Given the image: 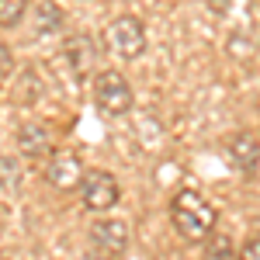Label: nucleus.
Segmentation results:
<instances>
[{
	"mask_svg": "<svg viewBox=\"0 0 260 260\" xmlns=\"http://www.w3.org/2000/svg\"><path fill=\"white\" fill-rule=\"evenodd\" d=\"M28 11V0H0V28H14Z\"/></svg>",
	"mask_w": 260,
	"mask_h": 260,
	"instance_id": "f8f14e48",
	"label": "nucleus"
},
{
	"mask_svg": "<svg viewBox=\"0 0 260 260\" xmlns=\"http://www.w3.org/2000/svg\"><path fill=\"white\" fill-rule=\"evenodd\" d=\"M83 160L70 149H56L45 156V180L56 187V191H77L83 184Z\"/></svg>",
	"mask_w": 260,
	"mask_h": 260,
	"instance_id": "39448f33",
	"label": "nucleus"
},
{
	"mask_svg": "<svg viewBox=\"0 0 260 260\" xmlns=\"http://www.w3.org/2000/svg\"><path fill=\"white\" fill-rule=\"evenodd\" d=\"M59 28H62V11L52 0H39V7H35V31L39 35H56Z\"/></svg>",
	"mask_w": 260,
	"mask_h": 260,
	"instance_id": "9d476101",
	"label": "nucleus"
},
{
	"mask_svg": "<svg viewBox=\"0 0 260 260\" xmlns=\"http://www.w3.org/2000/svg\"><path fill=\"white\" fill-rule=\"evenodd\" d=\"M108 49L118 59H139L146 52V24L136 14H121L108 24Z\"/></svg>",
	"mask_w": 260,
	"mask_h": 260,
	"instance_id": "7ed1b4c3",
	"label": "nucleus"
},
{
	"mask_svg": "<svg viewBox=\"0 0 260 260\" xmlns=\"http://www.w3.org/2000/svg\"><path fill=\"white\" fill-rule=\"evenodd\" d=\"M94 104H98L101 115H111V118H121L132 111V87L128 80L115 73V70H104L94 77Z\"/></svg>",
	"mask_w": 260,
	"mask_h": 260,
	"instance_id": "f03ea898",
	"label": "nucleus"
},
{
	"mask_svg": "<svg viewBox=\"0 0 260 260\" xmlns=\"http://www.w3.org/2000/svg\"><path fill=\"white\" fill-rule=\"evenodd\" d=\"M90 260H111V257H90Z\"/></svg>",
	"mask_w": 260,
	"mask_h": 260,
	"instance_id": "dca6fc26",
	"label": "nucleus"
},
{
	"mask_svg": "<svg viewBox=\"0 0 260 260\" xmlns=\"http://www.w3.org/2000/svg\"><path fill=\"white\" fill-rule=\"evenodd\" d=\"M236 260H260V233L243 243V250L236 253Z\"/></svg>",
	"mask_w": 260,
	"mask_h": 260,
	"instance_id": "ddd939ff",
	"label": "nucleus"
},
{
	"mask_svg": "<svg viewBox=\"0 0 260 260\" xmlns=\"http://www.w3.org/2000/svg\"><path fill=\"white\" fill-rule=\"evenodd\" d=\"M208 7H212V14H219V18H225V14L233 11V0H208Z\"/></svg>",
	"mask_w": 260,
	"mask_h": 260,
	"instance_id": "4468645a",
	"label": "nucleus"
},
{
	"mask_svg": "<svg viewBox=\"0 0 260 260\" xmlns=\"http://www.w3.org/2000/svg\"><path fill=\"white\" fill-rule=\"evenodd\" d=\"M201 260H236L233 240H229V236H212L208 246H205V257H201Z\"/></svg>",
	"mask_w": 260,
	"mask_h": 260,
	"instance_id": "9b49d317",
	"label": "nucleus"
},
{
	"mask_svg": "<svg viewBox=\"0 0 260 260\" xmlns=\"http://www.w3.org/2000/svg\"><path fill=\"white\" fill-rule=\"evenodd\" d=\"M7 73H11V49L0 45V77H7Z\"/></svg>",
	"mask_w": 260,
	"mask_h": 260,
	"instance_id": "2eb2a0df",
	"label": "nucleus"
},
{
	"mask_svg": "<svg viewBox=\"0 0 260 260\" xmlns=\"http://www.w3.org/2000/svg\"><path fill=\"white\" fill-rule=\"evenodd\" d=\"M62 56H66L70 70H73L77 77H87L90 66H94V59H98L94 39H90L87 31H73V35H66V42H62Z\"/></svg>",
	"mask_w": 260,
	"mask_h": 260,
	"instance_id": "0eeeda50",
	"label": "nucleus"
},
{
	"mask_svg": "<svg viewBox=\"0 0 260 260\" xmlns=\"http://www.w3.org/2000/svg\"><path fill=\"white\" fill-rule=\"evenodd\" d=\"M18 149L28 160H45L52 153V132L42 121H28V125L18 128Z\"/></svg>",
	"mask_w": 260,
	"mask_h": 260,
	"instance_id": "6e6552de",
	"label": "nucleus"
},
{
	"mask_svg": "<svg viewBox=\"0 0 260 260\" xmlns=\"http://www.w3.org/2000/svg\"><path fill=\"white\" fill-rule=\"evenodd\" d=\"M225 149H229V156L236 163V170H243V174H253L260 167V139L253 132H236V136H229Z\"/></svg>",
	"mask_w": 260,
	"mask_h": 260,
	"instance_id": "1a4fd4ad",
	"label": "nucleus"
},
{
	"mask_svg": "<svg viewBox=\"0 0 260 260\" xmlns=\"http://www.w3.org/2000/svg\"><path fill=\"white\" fill-rule=\"evenodd\" d=\"M90 243L101 257H118L128 246V222L125 219H101L90 225Z\"/></svg>",
	"mask_w": 260,
	"mask_h": 260,
	"instance_id": "423d86ee",
	"label": "nucleus"
},
{
	"mask_svg": "<svg viewBox=\"0 0 260 260\" xmlns=\"http://www.w3.org/2000/svg\"><path fill=\"white\" fill-rule=\"evenodd\" d=\"M215 219H219L215 208L201 198L198 191H191V187H184V191H177L170 198V222H174L180 240H187V243L208 240L215 233Z\"/></svg>",
	"mask_w": 260,
	"mask_h": 260,
	"instance_id": "f257e3e1",
	"label": "nucleus"
},
{
	"mask_svg": "<svg viewBox=\"0 0 260 260\" xmlns=\"http://www.w3.org/2000/svg\"><path fill=\"white\" fill-rule=\"evenodd\" d=\"M77 191H80L83 208H90V212H108V208H115L118 198H121L118 180L111 177L108 170H87V174H83V184Z\"/></svg>",
	"mask_w": 260,
	"mask_h": 260,
	"instance_id": "20e7f679",
	"label": "nucleus"
}]
</instances>
